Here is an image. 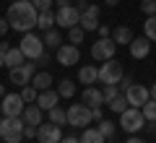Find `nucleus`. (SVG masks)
Masks as SVG:
<instances>
[{
    "label": "nucleus",
    "mask_w": 156,
    "mask_h": 143,
    "mask_svg": "<svg viewBox=\"0 0 156 143\" xmlns=\"http://www.w3.org/2000/svg\"><path fill=\"white\" fill-rule=\"evenodd\" d=\"M99 133L109 141L112 135H115V122H109V120H99Z\"/></svg>",
    "instance_id": "34"
},
{
    "label": "nucleus",
    "mask_w": 156,
    "mask_h": 143,
    "mask_svg": "<svg viewBox=\"0 0 156 143\" xmlns=\"http://www.w3.org/2000/svg\"><path fill=\"white\" fill-rule=\"evenodd\" d=\"M120 94V86L117 83H104V88H101V96H104V102H112Z\"/></svg>",
    "instance_id": "33"
},
{
    "label": "nucleus",
    "mask_w": 156,
    "mask_h": 143,
    "mask_svg": "<svg viewBox=\"0 0 156 143\" xmlns=\"http://www.w3.org/2000/svg\"><path fill=\"white\" fill-rule=\"evenodd\" d=\"M8 29H11L8 18H0V37H3V34H8Z\"/></svg>",
    "instance_id": "38"
},
{
    "label": "nucleus",
    "mask_w": 156,
    "mask_h": 143,
    "mask_svg": "<svg viewBox=\"0 0 156 143\" xmlns=\"http://www.w3.org/2000/svg\"><path fill=\"white\" fill-rule=\"evenodd\" d=\"M78 81L86 83V86L96 83V81H99V68H94V65H83L81 70H78Z\"/></svg>",
    "instance_id": "20"
},
{
    "label": "nucleus",
    "mask_w": 156,
    "mask_h": 143,
    "mask_svg": "<svg viewBox=\"0 0 156 143\" xmlns=\"http://www.w3.org/2000/svg\"><path fill=\"white\" fill-rule=\"evenodd\" d=\"M140 11L146 16H156V0H140Z\"/></svg>",
    "instance_id": "35"
},
{
    "label": "nucleus",
    "mask_w": 156,
    "mask_h": 143,
    "mask_svg": "<svg viewBox=\"0 0 156 143\" xmlns=\"http://www.w3.org/2000/svg\"><path fill=\"white\" fill-rule=\"evenodd\" d=\"M68 125H73V127H86L94 117H91V107H86V104H70L68 107Z\"/></svg>",
    "instance_id": "5"
},
{
    "label": "nucleus",
    "mask_w": 156,
    "mask_h": 143,
    "mask_svg": "<svg viewBox=\"0 0 156 143\" xmlns=\"http://www.w3.org/2000/svg\"><path fill=\"white\" fill-rule=\"evenodd\" d=\"M42 107L37 104V102H34V104H26V109H23V122H26V125H42Z\"/></svg>",
    "instance_id": "17"
},
{
    "label": "nucleus",
    "mask_w": 156,
    "mask_h": 143,
    "mask_svg": "<svg viewBox=\"0 0 156 143\" xmlns=\"http://www.w3.org/2000/svg\"><path fill=\"white\" fill-rule=\"evenodd\" d=\"M0 104H3V115L5 117H21L23 109H26V102L21 99V94H5L0 99Z\"/></svg>",
    "instance_id": "7"
},
{
    "label": "nucleus",
    "mask_w": 156,
    "mask_h": 143,
    "mask_svg": "<svg viewBox=\"0 0 156 143\" xmlns=\"http://www.w3.org/2000/svg\"><path fill=\"white\" fill-rule=\"evenodd\" d=\"M148 91H151V99H156V83H154V86L148 88Z\"/></svg>",
    "instance_id": "46"
},
{
    "label": "nucleus",
    "mask_w": 156,
    "mask_h": 143,
    "mask_svg": "<svg viewBox=\"0 0 156 143\" xmlns=\"http://www.w3.org/2000/svg\"><path fill=\"white\" fill-rule=\"evenodd\" d=\"M78 18H81L78 8H76V5H65V8L57 11L55 23H57V26H62V29H73V26H78Z\"/></svg>",
    "instance_id": "12"
},
{
    "label": "nucleus",
    "mask_w": 156,
    "mask_h": 143,
    "mask_svg": "<svg viewBox=\"0 0 156 143\" xmlns=\"http://www.w3.org/2000/svg\"><path fill=\"white\" fill-rule=\"evenodd\" d=\"M0 68H5V52L0 50Z\"/></svg>",
    "instance_id": "44"
},
{
    "label": "nucleus",
    "mask_w": 156,
    "mask_h": 143,
    "mask_svg": "<svg viewBox=\"0 0 156 143\" xmlns=\"http://www.w3.org/2000/svg\"><path fill=\"white\" fill-rule=\"evenodd\" d=\"M23 117H5L0 122V138L5 143H21L23 138Z\"/></svg>",
    "instance_id": "2"
},
{
    "label": "nucleus",
    "mask_w": 156,
    "mask_h": 143,
    "mask_svg": "<svg viewBox=\"0 0 156 143\" xmlns=\"http://www.w3.org/2000/svg\"><path fill=\"white\" fill-rule=\"evenodd\" d=\"M60 143H81V141H78V138H73V135H68V138H62Z\"/></svg>",
    "instance_id": "43"
},
{
    "label": "nucleus",
    "mask_w": 156,
    "mask_h": 143,
    "mask_svg": "<svg viewBox=\"0 0 156 143\" xmlns=\"http://www.w3.org/2000/svg\"><path fill=\"white\" fill-rule=\"evenodd\" d=\"M120 81H122V83H120L122 88H130V86H133V78H130V76H122Z\"/></svg>",
    "instance_id": "39"
},
{
    "label": "nucleus",
    "mask_w": 156,
    "mask_h": 143,
    "mask_svg": "<svg viewBox=\"0 0 156 143\" xmlns=\"http://www.w3.org/2000/svg\"><path fill=\"white\" fill-rule=\"evenodd\" d=\"M23 60H26V55L21 52V47H11V50L5 52V68H8V70L23 65Z\"/></svg>",
    "instance_id": "19"
},
{
    "label": "nucleus",
    "mask_w": 156,
    "mask_h": 143,
    "mask_svg": "<svg viewBox=\"0 0 156 143\" xmlns=\"http://www.w3.org/2000/svg\"><path fill=\"white\" fill-rule=\"evenodd\" d=\"M112 39H115V44H130L133 42V31H130L128 26H117L115 31H112Z\"/></svg>",
    "instance_id": "23"
},
{
    "label": "nucleus",
    "mask_w": 156,
    "mask_h": 143,
    "mask_svg": "<svg viewBox=\"0 0 156 143\" xmlns=\"http://www.w3.org/2000/svg\"><path fill=\"white\" fill-rule=\"evenodd\" d=\"M31 86L37 88V91H47V88L52 86V76L47 70H42V73H37V76L31 78Z\"/></svg>",
    "instance_id": "22"
},
{
    "label": "nucleus",
    "mask_w": 156,
    "mask_h": 143,
    "mask_svg": "<svg viewBox=\"0 0 156 143\" xmlns=\"http://www.w3.org/2000/svg\"><path fill=\"white\" fill-rule=\"evenodd\" d=\"M18 47H21V52L29 60H39V57L44 55V42H42V37H37V34H31V31L23 34V39H21Z\"/></svg>",
    "instance_id": "4"
},
{
    "label": "nucleus",
    "mask_w": 156,
    "mask_h": 143,
    "mask_svg": "<svg viewBox=\"0 0 156 143\" xmlns=\"http://www.w3.org/2000/svg\"><path fill=\"white\" fill-rule=\"evenodd\" d=\"M96 31H99V34H101V37H109V26H104V23H101V26H99V29H96Z\"/></svg>",
    "instance_id": "42"
},
{
    "label": "nucleus",
    "mask_w": 156,
    "mask_h": 143,
    "mask_svg": "<svg viewBox=\"0 0 156 143\" xmlns=\"http://www.w3.org/2000/svg\"><path fill=\"white\" fill-rule=\"evenodd\" d=\"M91 117H94V120H101V107H94V109H91Z\"/></svg>",
    "instance_id": "41"
},
{
    "label": "nucleus",
    "mask_w": 156,
    "mask_h": 143,
    "mask_svg": "<svg viewBox=\"0 0 156 143\" xmlns=\"http://www.w3.org/2000/svg\"><path fill=\"white\" fill-rule=\"evenodd\" d=\"M37 138L39 143H60L62 141V133H60V125H55V122H42L37 130Z\"/></svg>",
    "instance_id": "14"
},
{
    "label": "nucleus",
    "mask_w": 156,
    "mask_h": 143,
    "mask_svg": "<svg viewBox=\"0 0 156 143\" xmlns=\"http://www.w3.org/2000/svg\"><path fill=\"white\" fill-rule=\"evenodd\" d=\"M50 63H52V57L47 55V52H44V55H42V57H39V65H50Z\"/></svg>",
    "instance_id": "40"
},
{
    "label": "nucleus",
    "mask_w": 156,
    "mask_h": 143,
    "mask_svg": "<svg viewBox=\"0 0 156 143\" xmlns=\"http://www.w3.org/2000/svg\"><path fill=\"white\" fill-rule=\"evenodd\" d=\"M109 143H112V141H109Z\"/></svg>",
    "instance_id": "51"
},
{
    "label": "nucleus",
    "mask_w": 156,
    "mask_h": 143,
    "mask_svg": "<svg viewBox=\"0 0 156 143\" xmlns=\"http://www.w3.org/2000/svg\"><path fill=\"white\" fill-rule=\"evenodd\" d=\"M42 42H44V47H50V50H57L60 47V34L55 31V29H50V31H44V37H42Z\"/></svg>",
    "instance_id": "27"
},
{
    "label": "nucleus",
    "mask_w": 156,
    "mask_h": 143,
    "mask_svg": "<svg viewBox=\"0 0 156 143\" xmlns=\"http://www.w3.org/2000/svg\"><path fill=\"white\" fill-rule=\"evenodd\" d=\"M146 125V117H143V112L138 109V107H128V109L120 115V127H122L125 133H138L140 127Z\"/></svg>",
    "instance_id": "3"
},
{
    "label": "nucleus",
    "mask_w": 156,
    "mask_h": 143,
    "mask_svg": "<svg viewBox=\"0 0 156 143\" xmlns=\"http://www.w3.org/2000/svg\"><path fill=\"white\" fill-rule=\"evenodd\" d=\"M0 115H3V104H0Z\"/></svg>",
    "instance_id": "50"
},
{
    "label": "nucleus",
    "mask_w": 156,
    "mask_h": 143,
    "mask_svg": "<svg viewBox=\"0 0 156 143\" xmlns=\"http://www.w3.org/2000/svg\"><path fill=\"white\" fill-rule=\"evenodd\" d=\"M140 112H143L146 122H154V120H156V99H148L143 107H140Z\"/></svg>",
    "instance_id": "29"
},
{
    "label": "nucleus",
    "mask_w": 156,
    "mask_h": 143,
    "mask_svg": "<svg viewBox=\"0 0 156 143\" xmlns=\"http://www.w3.org/2000/svg\"><path fill=\"white\" fill-rule=\"evenodd\" d=\"M37 16H39V11L31 5V0H16V3H11L5 18L11 23V29L26 34V31H31L37 26Z\"/></svg>",
    "instance_id": "1"
},
{
    "label": "nucleus",
    "mask_w": 156,
    "mask_h": 143,
    "mask_svg": "<svg viewBox=\"0 0 156 143\" xmlns=\"http://www.w3.org/2000/svg\"><path fill=\"white\" fill-rule=\"evenodd\" d=\"M107 5H117V3H120V0H104Z\"/></svg>",
    "instance_id": "49"
},
{
    "label": "nucleus",
    "mask_w": 156,
    "mask_h": 143,
    "mask_svg": "<svg viewBox=\"0 0 156 143\" xmlns=\"http://www.w3.org/2000/svg\"><path fill=\"white\" fill-rule=\"evenodd\" d=\"M31 5L42 13V11H50V8H52V0H31Z\"/></svg>",
    "instance_id": "36"
},
{
    "label": "nucleus",
    "mask_w": 156,
    "mask_h": 143,
    "mask_svg": "<svg viewBox=\"0 0 156 143\" xmlns=\"http://www.w3.org/2000/svg\"><path fill=\"white\" fill-rule=\"evenodd\" d=\"M125 99H128L130 107H138V109H140V107L151 99V91L146 86H140V83H133L130 88H125Z\"/></svg>",
    "instance_id": "9"
},
{
    "label": "nucleus",
    "mask_w": 156,
    "mask_h": 143,
    "mask_svg": "<svg viewBox=\"0 0 156 143\" xmlns=\"http://www.w3.org/2000/svg\"><path fill=\"white\" fill-rule=\"evenodd\" d=\"M39 125H23V138H37Z\"/></svg>",
    "instance_id": "37"
},
{
    "label": "nucleus",
    "mask_w": 156,
    "mask_h": 143,
    "mask_svg": "<svg viewBox=\"0 0 156 143\" xmlns=\"http://www.w3.org/2000/svg\"><path fill=\"white\" fill-rule=\"evenodd\" d=\"M125 143H143V141H140V138H128Z\"/></svg>",
    "instance_id": "47"
},
{
    "label": "nucleus",
    "mask_w": 156,
    "mask_h": 143,
    "mask_svg": "<svg viewBox=\"0 0 156 143\" xmlns=\"http://www.w3.org/2000/svg\"><path fill=\"white\" fill-rule=\"evenodd\" d=\"M57 99H60V94H57V91H52V88H47V91H39L37 104L42 107V109H47V112H50L52 107H57Z\"/></svg>",
    "instance_id": "18"
},
{
    "label": "nucleus",
    "mask_w": 156,
    "mask_h": 143,
    "mask_svg": "<svg viewBox=\"0 0 156 143\" xmlns=\"http://www.w3.org/2000/svg\"><path fill=\"white\" fill-rule=\"evenodd\" d=\"M78 60H81V47H78V44H60V47H57V63H60V65L70 68V65H76Z\"/></svg>",
    "instance_id": "11"
},
{
    "label": "nucleus",
    "mask_w": 156,
    "mask_h": 143,
    "mask_svg": "<svg viewBox=\"0 0 156 143\" xmlns=\"http://www.w3.org/2000/svg\"><path fill=\"white\" fill-rule=\"evenodd\" d=\"M115 50H117L115 39L101 37V39H96V42L91 44V57H94V60H112V57H115Z\"/></svg>",
    "instance_id": "6"
},
{
    "label": "nucleus",
    "mask_w": 156,
    "mask_h": 143,
    "mask_svg": "<svg viewBox=\"0 0 156 143\" xmlns=\"http://www.w3.org/2000/svg\"><path fill=\"white\" fill-rule=\"evenodd\" d=\"M57 5H60V8H65V5H70V0H57Z\"/></svg>",
    "instance_id": "45"
},
{
    "label": "nucleus",
    "mask_w": 156,
    "mask_h": 143,
    "mask_svg": "<svg viewBox=\"0 0 156 143\" xmlns=\"http://www.w3.org/2000/svg\"><path fill=\"white\" fill-rule=\"evenodd\" d=\"M3 96H5V86H3V83H0V99H3Z\"/></svg>",
    "instance_id": "48"
},
{
    "label": "nucleus",
    "mask_w": 156,
    "mask_h": 143,
    "mask_svg": "<svg viewBox=\"0 0 156 143\" xmlns=\"http://www.w3.org/2000/svg\"><path fill=\"white\" fill-rule=\"evenodd\" d=\"M81 99H83V104H86V107H91V109L104 104V96H101V91H99V88H94V86H86Z\"/></svg>",
    "instance_id": "16"
},
{
    "label": "nucleus",
    "mask_w": 156,
    "mask_h": 143,
    "mask_svg": "<svg viewBox=\"0 0 156 143\" xmlns=\"http://www.w3.org/2000/svg\"><path fill=\"white\" fill-rule=\"evenodd\" d=\"M83 29L81 26H73V29H68V39H70V44H78L81 47V42H83Z\"/></svg>",
    "instance_id": "31"
},
{
    "label": "nucleus",
    "mask_w": 156,
    "mask_h": 143,
    "mask_svg": "<svg viewBox=\"0 0 156 143\" xmlns=\"http://www.w3.org/2000/svg\"><path fill=\"white\" fill-rule=\"evenodd\" d=\"M78 26L83 31H96L99 29V5H86V11L78 18Z\"/></svg>",
    "instance_id": "13"
},
{
    "label": "nucleus",
    "mask_w": 156,
    "mask_h": 143,
    "mask_svg": "<svg viewBox=\"0 0 156 143\" xmlns=\"http://www.w3.org/2000/svg\"><path fill=\"white\" fill-rule=\"evenodd\" d=\"M50 122H55V125H68V112L60 109V107H52L50 109Z\"/></svg>",
    "instance_id": "28"
},
{
    "label": "nucleus",
    "mask_w": 156,
    "mask_h": 143,
    "mask_svg": "<svg viewBox=\"0 0 156 143\" xmlns=\"http://www.w3.org/2000/svg\"><path fill=\"white\" fill-rule=\"evenodd\" d=\"M8 78H11V83H16V86H26V83H31V78H34V63H23V65H18V68H11V70H8Z\"/></svg>",
    "instance_id": "10"
},
{
    "label": "nucleus",
    "mask_w": 156,
    "mask_h": 143,
    "mask_svg": "<svg viewBox=\"0 0 156 143\" xmlns=\"http://www.w3.org/2000/svg\"><path fill=\"white\" fill-rule=\"evenodd\" d=\"M37 29H42V31L55 29V13H52V11H42L37 16Z\"/></svg>",
    "instance_id": "21"
},
{
    "label": "nucleus",
    "mask_w": 156,
    "mask_h": 143,
    "mask_svg": "<svg viewBox=\"0 0 156 143\" xmlns=\"http://www.w3.org/2000/svg\"><path fill=\"white\" fill-rule=\"evenodd\" d=\"M128 47H130V55H133L135 60H143V57H148V52H151V39L148 37H138V39L133 37V42H130Z\"/></svg>",
    "instance_id": "15"
},
{
    "label": "nucleus",
    "mask_w": 156,
    "mask_h": 143,
    "mask_svg": "<svg viewBox=\"0 0 156 143\" xmlns=\"http://www.w3.org/2000/svg\"><path fill=\"white\" fill-rule=\"evenodd\" d=\"M122 65L112 57V60H104V65L99 68V81L101 83H120V78H122Z\"/></svg>",
    "instance_id": "8"
},
{
    "label": "nucleus",
    "mask_w": 156,
    "mask_h": 143,
    "mask_svg": "<svg viewBox=\"0 0 156 143\" xmlns=\"http://www.w3.org/2000/svg\"><path fill=\"white\" fill-rule=\"evenodd\" d=\"M81 143H107V138L99 133V127H86L81 135Z\"/></svg>",
    "instance_id": "24"
},
{
    "label": "nucleus",
    "mask_w": 156,
    "mask_h": 143,
    "mask_svg": "<svg viewBox=\"0 0 156 143\" xmlns=\"http://www.w3.org/2000/svg\"><path fill=\"white\" fill-rule=\"evenodd\" d=\"M107 104H109V109H112V112H117V115H122V112L130 107V104H128V99H125V94H117L115 99L107 102Z\"/></svg>",
    "instance_id": "25"
},
{
    "label": "nucleus",
    "mask_w": 156,
    "mask_h": 143,
    "mask_svg": "<svg viewBox=\"0 0 156 143\" xmlns=\"http://www.w3.org/2000/svg\"><path fill=\"white\" fill-rule=\"evenodd\" d=\"M143 37H148L151 42L156 39V16H148L143 21Z\"/></svg>",
    "instance_id": "30"
},
{
    "label": "nucleus",
    "mask_w": 156,
    "mask_h": 143,
    "mask_svg": "<svg viewBox=\"0 0 156 143\" xmlns=\"http://www.w3.org/2000/svg\"><path fill=\"white\" fill-rule=\"evenodd\" d=\"M57 94H60L62 99H70L73 94H76V83H73V81H68V78H62V81L57 83Z\"/></svg>",
    "instance_id": "26"
},
{
    "label": "nucleus",
    "mask_w": 156,
    "mask_h": 143,
    "mask_svg": "<svg viewBox=\"0 0 156 143\" xmlns=\"http://www.w3.org/2000/svg\"><path fill=\"white\" fill-rule=\"evenodd\" d=\"M21 99L26 102V104H34V102H37V88H34L31 83H26V86L21 88Z\"/></svg>",
    "instance_id": "32"
}]
</instances>
